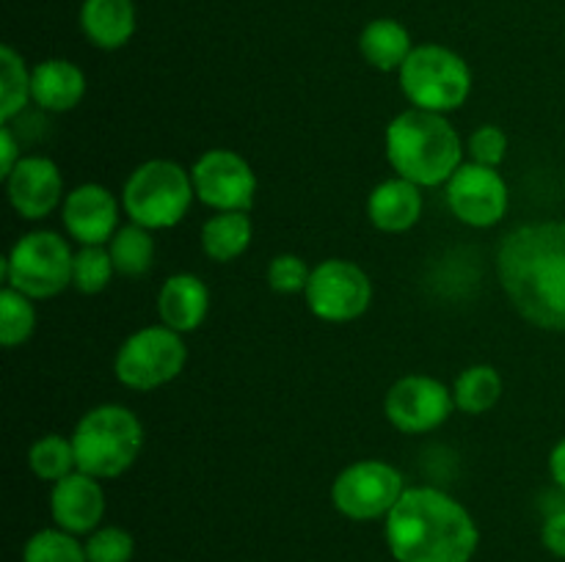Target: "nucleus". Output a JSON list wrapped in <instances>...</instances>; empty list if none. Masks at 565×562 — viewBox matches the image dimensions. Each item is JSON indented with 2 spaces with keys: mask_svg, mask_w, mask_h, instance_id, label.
I'll list each match as a JSON object with an SVG mask.
<instances>
[{
  "mask_svg": "<svg viewBox=\"0 0 565 562\" xmlns=\"http://www.w3.org/2000/svg\"><path fill=\"white\" fill-rule=\"evenodd\" d=\"M88 562H130L136 554V540L125 527L105 523L86 538Z\"/></svg>",
  "mask_w": 565,
  "mask_h": 562,
  "instance_id": "nucleus-30",
  "label": "nucleus"
},
{
  "mask_svg": "<svg viewBox=\"0 0 565 562\" xmlns=\"http://www.w3.org/2000/svg\"><path fill=\"white\" fill-rule=\"evenodd\" d=\"M20 160H22L20 143H17V138L11 136V127L3 125L0 127V176L6 180V176L17 169Z\"/></svg>",
  "mask_w": 565,
  "mask_h": 562,
  "instance_id": "nucleus-34",
  "label": "nucleus"
},
{
  "mask_svg": "<svg viewBox=\"0 0 565 562\" xmlns=\"http://www.w3.org/2000/svg\"><path fill=\"white\" fill-rule=\"evenodd\" d=\"M254 237V226L248 213H215L204 220L202 226V251L207 253L213 262H235L237 257L248 251Z\"/></svg>",
  "mask_w": 565,
  "mask_h": 562,
  "instance_id": "nucleus-22",
  "label": "nucleus"
},
{
  "mask_svg": "<svg viewBox=\"0 0 565 562\" xmlns=\"http://www.w3.org/2000/svg\"><path fill=\"white\" fill-rule=\"evenodd\" d=\"M307 309L323 323H353L373 303V281L348 259H323L309 275Z\"/></svg>",
  "mask_w": 565,
  "mask_h": 562,
  "instance_id": "nucleus-10",
  "label": "nucleus"
},
{
  "mask_svg": "<svg viewBox=\"0 0 565 562\" xmlns=\"http://www.w3.org/2000/svg\"><path fill=\"white\" fill-rule=\"evenodd\" d=\"M384 538L397 562H469L480 545L472 512L430 485L403 490L384 518Z\"/></svg>",
  "mask_w": 565,
  "mask_h": 562,
  "instance_id": "nucleus-2",
  "label": "nucleus"
},
{
  "mask_svg": "<svg viewBox=\"0 0 565 562\" xmlns=\"http://www.w3.org/2000/svg\"><path fill=\"white\" fill-rule=\"evenodd\" d=\"M6 193L20 218L42 220L64 204V176L50 158L28 154L6 176Z\"/></svg>",
  "mask_w": 565,
  "mask_h": 562,
  "instance_id": "nucleus-15",
  "label": "nucleus"
},
{
  "mask_svg": "<svg viewBox=\"0 0 565 562\" xmlns=\"http://www.w3.org/2000/svg\"><path fill=\"white\" fill-rule=\"evenodd\" d=\"M28 466L44 483H58V479L70 477L72 472H77L72 439H64L58 433H47L36 439L31 450H28Z\"/></svg>",
  "mask_w": 565,
  "mask_h": 562,
  "instance_id": "nucleus-26",
  "label": "nucleus"
},
{
  "mask_svg": "<svg viewBox=\"0 0 565 562\" xmlns=\"http://www.w3.org/2000/svg\"><path fill=\"white\" fill-rule=\"evenodd\" d=\"M447 204L461 224L489 229L505 218L511 193L500 169L469 160L447 180Z\"/></svg>",
  "mask_w": 565,
  "mask_h": 562,
  "instance_id": "nucleus-13",
  "label": "nucleus"
},
{
  "mask_svg": "<svg viewBox=\"0 0 565 562\" xmlns=\"http://www.w3.org/2000/svg\"><path fill=\"white\" fill-rule=\"evenodd\" d=\"M210 290L199 275L174 273L160 284L158 314L160 323L177 334H191L207 320Z\"/></svg>",
  "mask_w": 565,
  "mask_h": 562,
  "instance_id": "nucleus-18",
  "label": "nucleus"
},
{
  "mask_svg": "<svg viewBox=\"0 0 565 562\" xmlns=\"http://www.w3.org/2000/svg\"><path fill=\"white\" fill-rule=\"evenodd\" d=\"M50 512L55 527L72 534H92L103 527L105 490L97 477L86 472H72L70 477L53 483L50 490Z\"/></svg>",
  "mask_w": 565,
  "mask_h": 562,
  "instance_id": "nucleus-16",
  "label": "nucleus"
},
{
  "mask_svg": "<svg viewBox=\"0 0 565 562\" xmlns=\"http://www.w3.org/2000/svg\"><path fill=\"white\" fill-rule=\"evenodd\" d=\"M75 251L70 242L50 229L22 235L3 259L6 287H14L33 301H47L61 295L72 284Z\"/></svg>",
  "mask_w": 565,
  "mask_h": 562,
  "instance_id": "nucleus-7",
  "label": "nucleus"
},
{
  "mask_svg": "<svg viewBox=\"0 0 565 562\" xmlns=\"http://www.w3.org/2000/svg\"><path fill=\"white\" fill-rule=\"evenodd\" d=\"M502 397V375L491 364H472L452 383V400L458 411L469 417L491 411Z\"/></svg>",
  "mask_w": 565,
  "mask_h": 562,
  "instance_id": "nucleus-23",
  "label": "nucleus"
},
{
  "mask_svg": "<svg viewBox=\"0 0 565 562\" xmlns=\"http://www.w3.org/2000/svg\"><path fill=\"white\" fill-rule=\"evenodd\" d=\"M456 411L452 389L430 375H406L395 380L384 397V413L395 430L406 435L430 433Z\"/></svg>",
  "mask_w": 565,
  "mask_h": 562,
  "instance_id": "nucleus-12",
  "label": "nucleus"
},
{
  "mask_svg": "<svg viewBox=\"0 0 565 562\" xmlns=\"http://www.w3.org/2000/svg\"><path fill=\"white\" fill-rule=\"evenodd\" d=\"M33 331H36L33 298L22 295L14 287H3V292H0V342H3V347L14 350V347L25 345Z\"/></svg>",
  "mask_w": 565,
  "mask_h": 562,
  "instance_id": "nucleus-27",
  "label": "nucleus"
},
{
  "mask_svg": "<svg viewBox=\"0 0 565 562\" xmlns=\"http://www.w3.org/2000/svg\"><path fill=\"white\" fill-rule=\"evenodd\" d=\"M384 143L395 174L419 187L447 185L463 165V141L445 114L403 110L386 127Z\"/></svg>",
  "mask_w": 565,
  "mask_h": 562,
  "instance_id": "nucleus-3",
  "label": "nucleus"
},
{
  "mask_svg": "<svg viewBox=\"0 0 565 562\" xmlns=\"http://www.w3.org/2000/svg\"><path fill=\"white\" fill-rule=\"evenodd\" d=\"M31 102V69L14 47H0V121L9 125Z\"/></svg>",
  "mask_w": 565,
  "mask_h": 562,
  "instance_id": "nucleus-25",
  "label": "nucleus"
},
{
  "mask_svg": "<svg viewBox=\"0 0 565 562\" xmlns=\"http://www.w3.org/2000/svg\"><path fill=\"white\" fill-rule=\"evenodd\" d=\"M370 224L386 235H403L423 218V187L403 176L379 182L367 196Z\"/></svg>",
  "mask_w": 565,
  "mask_h": 562,
  "instance_id": "nucleus-17",
  "label": "nucleus"
},
{
  "mask_svg": "<svg viewBox=\"0 0 565 562\" xmlns=\"http://www.w3.org/2000/svg\"><path fill=\"white\" fill-rule=\"evenodd\" d=\"M188 347L169 325H147L127 336L114 358V375L132 391H154L185 369Z\"/></svg>",
  "mask_w": 565,
  "mask_h": 562,
  "instance_id": "nucleus-8",
  "label": "nucleus"
},
{
  "mask_svg": "<svg viewBox=\"0 0 565 562\" xmlns=\"http://www.w3.org/2000/svg\"><path fill=\"white\" fill-rule=\"evenodd\" d=\"M77 472L97 479H116L138 461L143 450V424L130 408L105 402L81 417L72 430Z\"/></svg>",
  "mask_w": 565,
  "mask_h": 562,
  "instance_id": "nucleus-4",
  "label": "nucleus"
},
{
  "mask_svg": "<svg viewBox=\"0 0 565 562\" xmlns=\"http://www.w3.org/2000/svg\"><path fill=\"white\" fill-rule=\"evenodd\" d=\"M268 287L281 295H296V292H307L309 275L312 268L303 262L298 253H276L268 264Z\"/></svg>",
  "mask_w": 565,
  "mask_h": 562,
  "instance_id": "nucleus-31",
  "label": "nucleus"
},
{
  "mask_svg": "<svg viewBox=\"0 0 565 562\" xmlns=\"http://www.w3.org/2000/svg\"><path fill=\"white\" fill-rule=\"evenodd\" d=\"M467 152L472 158V163L491 165V169H500L508 158V136L502 127L497 125H483L469 136Z\"/></svg>",
  "mask_w": 565,
  "mask_h": 562,
  "instance_id": "nucleus-32",
  "label": "nucleus"
},
{
  "mask_svg": "<svg viewBox=\"0 0 565 562\" xmlns=\"http://www.w3.org/2000/svg\"><path fill=\"white\" fill-rule=\"evenodd\" d=\"M403 490H406L403 474L392 463L367 457L337 474L331 485V505L351 521H375L390 516Z\"/></svg>",
  "mask_w": 565,
  "mask_h": 562,
  "instance_id": "nucleus-9",
  "label": "nucleus"
},
{
  "mask_svg": "<svg viewBox=\"0 0 565 562\" xmlns=\"http://www.w3.org/2000/svg\"><path fill=\"white\" fill-rule=\"evenodd\" d=\"M61 220L66 235L81 246H108L119 231V202L105 185L83 182L64 196Z\"/></svg>",
  "mask_w": 565,
  "mask_h": 562,
  "instance_id": "nucleus-14",
  "label": "nucleus"
},
{
  "mask_svg": "<svg viewBox=\"0 0 565 562\" xmlns=\"http://www.w3.org/2000/svg\"><path fill=\"white\" fill-rule=\"evenodd\" d=\"M193 191L215 213H248L257 196V174L243 154L232 149H207L191 169Z\"/></svg>",
  "mask_w": 565,
  "mask_h": 562,
  "instance_id": "nucleus-11",
  "label": "nucleus"
},
{
  "mask_svg": "<svg viewBox=\"0 0 565 562\" xmlns=\"http://www.w3.org/2000/svg\"><path fill=\"white\" fill-rule=\"evenodd\" d=\"M193 191L191 171L166 158L147 160L127 176L121 187V209L130 224L149 231L171 229L180 224L191 209Z\"/></svg>",
  "mask_w": 565,
  "mask_h": 562,
  "instance_id": "nucleus-5",
  "label": "nucleus"
},
{
  "mask_svg": "<svg viewBox=\"0 0 565 562\" xmlns=\"http://www.w3.org/2000/svg\"><path fill=\"white\" fill-rule=\"evenodd\" d=\"M412 50V33L403 22L390 20V17L367 22L359 33V53L379 72H401Z\"/></svg>",
  "mask_w": 565,
  "mask_h": 562,
  "instance_id": "nucleus-21",
  "label": "nucleus"
},
{
  "mask_svg": "<svg viewBox=\"0 0 565 562\" xmlns=\"http://www.w3.org/2000/svg\"><path fill=\"white\" fill-rule=\"evenodd\" d=\"M541 543L557 560H565V507L561 510H550L541 527Z\"/></svg>",
  "mask_w": 565,
  "mask_h": 562,
  "instance_id": "nucleus-33",
  "label": "nucleus"
},
{
  "mask_svg": "<svg viewBox=\"0 0 565 562\" xmlns=\"http://www.w3.org/2000/svg\"><path fill=\"white\" fill-rule=\"evenodd\" d=\"M114 273L116 268L108 246H81L72 264V287L83 295H97L110 284Z\"/></svg>",
  "mask_w": 565,
  "mask_h": 562,
  "instance_id": "nucleus-29",
  "label": "nucleus"
},
{
  "mask_svg": "<svg viewBox=\"0 0 565 562\" xmlns=\"http://www.w3.org/2000/svg\"><path fill=\"white\" fill-rule=\"evenodd\" d=\"M412 108L452 114L472 94V69L467 61L441 44H419L397 72Z\"/></svg>",
  "mask_w": 565,
  "mask_h": 562,
  "instance_id": "nucleus-6",
  "label": "nucleus"
},
{
  "mask_svg": "<svg viewBox=\"0 0 565 562\" xmlns=\"http://www.w3.org/2000/svg\"><path fill=\"white\" fill-rule=\"evenodd\" d=\"M22 562H88V556L77 534L61 527H47L28 538Z\"/></svg>",
  "mask_w": 565,
  "mask_h": 562,
  "instance_id": "nucleus-28",
  "label": "nucleus"
},
{
  "mask_svg": "<svg viewBox=\"0 0 565 562\" xmlns=\"http://www.w3.org/2000/svg\"><path fill=\"white\" fill-rule=\"evenodd\" d=\"M110 259H114V268L119 275L127 279H138V275L147 273L154 262V240L152 231L143 229L138 224H127L110 237L108 242Z\"/></svg>",
  "mask_w": 565,
  "mask_h": 562,
  "instance_id": "nucleus-24",
  "label": "nucleus"
},
{
  "mask_svg": "<svg viewBox=\"0 0 565 562\" xmlns=\"http://www.w3.org/2000/svg\"><path fill=\"white\" fill-rule=\"evenodd\" d=\"M81 31L86 42L99 50H119L136 33V3L132 0H83Z\"/></svg>",
  "mask_w": 565,
  "mask_h": 562,
  "instance_id": "nucleus-20",
  "label": "nucleus"
},
{
  "mask_svg": "<svg viewBox=\"0 0 565 562\" xmlns=\"http://www.w3.org/2000/svg\"><path fill=\"white\" fill-rule=\"evenodd\" d=\"M86 97V75L66 58H47L31 69V99L50 114H66Z\"/></svg>",
  "mask_w": 565,
  "mask_h": 562,
  "instance_id": "nucleus-19",
  "label": "nucleus"
},
{
  "mask_svg": "<svg viewBox=\"0 0 565 562\" xmlns=\"http://www.w3.org/2000/svg\"><path fill=\"white\" fill-rule=\"evenodd\" d=\"M550 474H552V483L557 485V490H563L565 494V439H561L555 446H552Z\"/></svg>",
  "mask_w": 565,
  "mask_h": 562,
  "instance_id": "nucleus-35",
  "label": "nucleus"
},
{
  "mask_svg": "<svg viewBox=\"0 0 565 562\" xmlns=\"http://www.w3.org/2000/svg\"><path fill=\"white\" fill-rule=\"evenodd\" d=\"M497 275L527 323L565 331V220H535L513 229L497 251Z\"/></svg>",
  "mask_w": 565,
  "mask_h": 562,
  "instance_id": "nucleus-1",
  "label": "nucleus"
}]
</instances>
